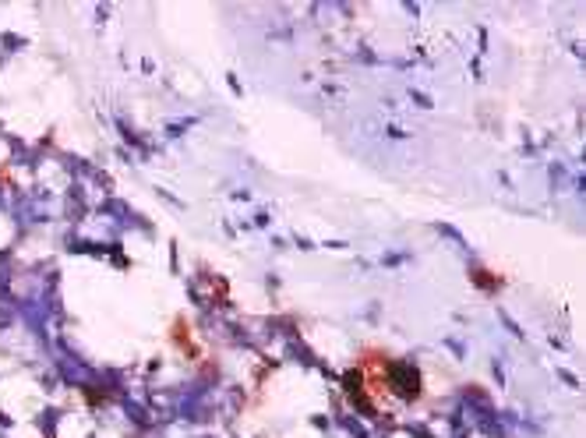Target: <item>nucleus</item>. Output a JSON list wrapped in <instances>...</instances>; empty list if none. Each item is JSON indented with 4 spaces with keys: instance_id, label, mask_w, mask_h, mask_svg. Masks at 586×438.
Returning <instances> with one entry per match:
<instances>
[{
    "instance_id": "nucleus-1",
    "label": "nucleus",
    "mask_w": 586,
    "mask_h": 438,
    "mask_svg": "<svg viewBox=\"0 0 586 438\" xmlns=\"http://www.w3.org/2000/svg\"><path fill=\"white\" fill-rule=\"evenodd\" d=\"M385 389L399 400H417L421 396V371L406 361H385Z\"/></svg>"
}]
</instances>
